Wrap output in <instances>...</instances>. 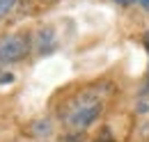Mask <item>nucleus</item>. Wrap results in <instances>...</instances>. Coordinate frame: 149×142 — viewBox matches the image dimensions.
<instances>
[{
	"label": "nucleus",
	"mask_w": 149,
	"mask_h": 142,
	"mask_svg": "<svg viewBox=\"0 0 149 142\" xmlns=\"http://www.w3.org/2000/svg\"><path fill=\"white\" fill-rule=\"evenodd\" d=\"M103 103H106V94L103 87H90L80 92L69 101L67 110L62 112V122L74 128V131H85L87 126H92L101 112H103Z\"/></svg>",
	"instance_id": "obj_1"
},
{
	"label": "nucleus",
	"mask_w": 149,
	"mask_h": 142,
	"mask_svg": "<svg viewBox=\"0 0 149 142\" xmlns=\"http://www.w3.org/2000/svg\"><path fill=\"white\" fill-rule=\"evenodd\" d=\"M30 48H32L30 35L14 32V35L2 37L0 39V67H7V64H14V62L23 60L30 53Z\"/></svg>",
	"instance_id": "obj_2"
},
{
	"label": "nucleus",
	"mask_w": 149,
	"mask_h": 142,
	"mask_svg": "<svg viewBox=\"0 0 149 142\" xmlns=\"http://www.w3.org/2000/svg\"><path fill=\"white\" fill-rule=\"evenodd\" d=\"M32 46L37 48L39 55H48L57 48V35L53 25H44L41 30H37V35L32 39Z\"/></svg>",
	"instance_id": "obj_3"
},
{
	"label": "nucleus",
	"mask_w": 149,
	"mask_h": 142,
	"mask_svg": "<svg viewBox=\"0 0 149 142\" xmlns=\"http://www.w3.org/2000/svg\"><path fill=\"white\" fill-rule=\"evenodd\" d=\"M51 131H53V126H51V122H48V119H39V122H35V124H32V133H35V135H39V138L51 135Z\"/></svg>",
	"instance_id": "obj_4"
},
{
	"label": "nucleus",
	"mask_w": 149,
	"mask_h": 142,
	"mask_svg": "<svg viewBox=\"0 0 149 142\" xmlns=\"http://www.w3.org/2000/svg\"><path fill=\"white\" fill-rule=\"evenodd\" d=\"M135 110H138L140 115H145V112H149V96H142V101H138V106H135Z\"/></svg>",
	"instance_id": "obj_5"
},
{
	"label": "nucleus",
	"mask_w": 149,
	"mask_h": 142,
	"mask_svg": "<svg viewBox=\"0 0 149 142\" xmlns=\"http://www.w3.org/2000/svg\"><path fill=\"white\" fill-rule=\"evenodd\" d=\"M14 2H16V0H0V16L7 14V12L14 7Z\"/></svg>",
	"instance_id": "obj_6"
},
{
	"label": "nucleus",
	"mask_w": 149,
	"mask_h": 142,
	"mask_svg": "<svg viewBox=\"0 0 149 142\" xmlns=\"http://www.w3.org/2000/svg\"><path fill=\"white\" fill-rule=\"evenodd\" d=\"M110 2H115V5H119V7H131V5H135L138 0H110Z\"/></svg>",
	"instance_id": "obj_7"
},
{
	"label": "nucleus",
	"mask_w": 149,
	"mask_h": 142,
	"mask_svg": "<svg viewBox=\"0 0 149 142\" xmlns=\"http://www.w3.org/2000/svg\"><path fill=\"white\" fill-rule=\"evenodd\" d=\"M0 83H14V76L12 73H2L0 76Z\"/></svg>",
	"instance_id": "obj_8"
},
{
	"label": "nucleus",
	"mask_w": 149,
	"mask_h": 142,
	"mask_svg": "<svg viewBox=\"0 0 149 142\" xmlns=\"http://www.w3.org/2000/svg\"><path fill=\"white\" fill-rule=\"evenodd\" d=\"M138 5H140V7H142V9L149 14V0H138Z\"/></svg>",
	"instance_id": "obj_9"
},
{
	"label": "nucleus",
	"mask_w": 149,
	"mask_h": 142,
	"mask_svg": "<svg viewBox=\"0 0 149 142\" xmlns=\"http://www.w3.org/2000/svg\"><path fill=\"white\" fill-rule=\"evenodd\" d=\"M142 41H145V46H147V48H149V30H147V32H145V35H142Z\"/></svg>",
	"instance_id": "obj_10"
}]
</instances>
